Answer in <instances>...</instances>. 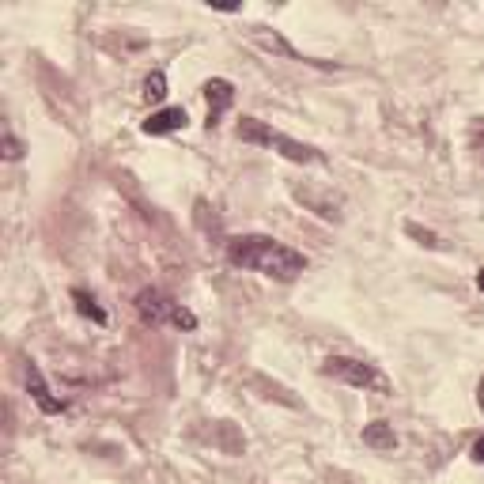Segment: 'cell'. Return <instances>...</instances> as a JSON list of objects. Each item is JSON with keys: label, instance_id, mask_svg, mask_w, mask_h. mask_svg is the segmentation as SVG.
Listing matches in <instances>:
<instances>
[{"label": "cell", "instance_id": "cell-1", "mask_svg": "<svg viewBox=\"0 0 484 484\" xmlns=\"http://www.w3.org/2000/svg\"><path fill=\"white\" fill-rule=\"evenodd\" d=\"M227 262L250 269V273H262L269 280H280V284H292L307 273V258L299 250L276 242L269 235H239L227 242Z\"/></svg>", "mask_w": 484, "mask_h": 484}, {"label": "cell", "instance_id": "cell-2", "mask_svg": "<svg viewBox=\"0 0 484 484\" xmlns=\"http://www.w3.org/2000/svg\"><path fill=\"white\" fill-rule=\"evenodd\" d=\"M239 140H246V144H262V148H276L284 160H292V163H322L325 156L318 148H311V144H299V140H292V137H284V133H276L273 125H265V121H258V118H242L239 121Z\"/></svg>", "mask_w": 484, "mask_h": 484}, {"label": "cell", "instance_id": "cell-3", "mask_svg": "<svg viewBox=\"0 0 484 484\" xmlns=\"http://www.w3.org/2000/svg\"><path fill=\"white\" fill-rule=\"evenodd\" d=\"M322 375H325V378H337V382H345V386H355V390L390 394V378L382 375L375 364L348 360V355H329V360L322 364Z\"/></svg>", "mask_w": 484, "mask_h": 484}, {"label": "cell", "instance_id": "cell-4", "mask_svg": "<svg viewBox=\"0 0 484 484\" xmlns=\"http://www.w3.org/2000/svg\"><path fill=\"white\" fill-rule=\"evenodd\" d=\"M178 307H182V303H170L160 288H144V292L137 295V314H140L144 325H167V322L174 325Z\"/></svg>", "mask_w": 484, "mask_h": 484}, {"label": "cell", "instance_id": "cell-5", "mask_svg": "<svg viewBox=\"0 0 484 484\" xmlns=\"http://www.w3.org/2000/svg\"><path fill=\"white\" fill-rule=\"evenodd\" d=\"M23 382H27V390H31V397H35V405H38L42 413H49V417L65 413V401H61V397H54V390L46 386V378H42V371H38V364H35V360L23 364Z\"/></svg>", "mask_w": 484, "mask_h": 484}, {"label": "cell", "instance_id": "cell-6", "mask_svg": "<svg viewBox=\"0 0 484 484\" xmlns=\"http://www.w3.org/2000/svg\"><path fill=\"white\" fill-rule=\"evenodd\" d=\"M250 38L258 42L262 49H269V54H280V57H288V61H303V65H318V68H337V65H329V61H314V57H303V54H295V49L280 38L276 31H269V27H250Z\"/></svg>", "mask_w": 484, "mask_h": 484}, {"label": "cell", "instance_id": "cell-7", "mask_svg": "<svg viewBox=\"0 0 484 484\" xmlns=\"http://www.w3.org/2000/svg\"><path fill=\"white\" fill-rule=\"evenodd\" d=\"M186 110L182 107H163V110H156L151 114L140 129L148 133V137H167V133H178V129H186Z\"/></svg>", "mask_w": 484, "mask_h": 484}, {"label": "cell", "instance_id": "cell-8", "mask_svg": "<svg viewBox=\"0 0 484 484\" xmlns=\"http://www.w3.org/2000/svg\"><path fill=\"white\" fill-rule=\"evenodd\" d=\"M201 91H205V98H209V129H216L220 118H223V110L235 103V88L227 84V80H209Z\"/></svg>", "mask_w": 484, "mask_h": 484}, {"label": "cell", "instance_id": "cell-9", "mask_svg": "<svg viewBox=\"0 0 484 484\" xmlns=\"http://www.w3.org/2000/svg\"><path fill=\"white\" fill-rule=\"evenodd\" d=\"M364 447H371L375 454H390L397 447V436H394V427L386 420H375L364 427Z\"/></svg>", "mask_w": 484, "mask_h": 484}, {"label": "cell", "instance_id": "cell-10", "mask_svg": "<svg viewBox=\"0 0 484 484\" xmlns=\"http://www.w3.org/2000/svg\"><path fill=\"white\" fill-rule=\"evenodd\" d=\"M72 303H76V311H80L84 318H91L95 325H107V311L98 307L91 292H84V288H72Z\"/></svg>", "mask_w": 484, "mask_h": 484}, {"label": "cell", "instance_id": "cell-11", "mask_svg": "<svg viewBox=\"0 0 484 484\" xmlns=\"http://www.w3.org/2000/svg\"><path fill=\"white\" fill-rule=\"evenodd\" d=\"M144 98H148V103H163V98H167V76L163 72H151L144 80Z\"/></svg>", "mask_w": 484, "mask_h": 484}, {"label": "cell", "instance_id": "cell-12", "mask_svg": "<svg viewBox=\"0 0 484 484\" xmlns=\"http://www.w3.org/2000/svg\"><path fill=\"white\" fill-rule=\"evenodd\" d=\"M19 156H23V144H19L12 133H5V160H8V163H15Z\"/></svg>", "mask_w": 484, "mask_h": 484}, {"label": "cell", "instance_id": "cell-13", "mask_svg": "<svg viewBox=\"0 0 484 484\" xmlns=\"http://www.w3.org/2000/svg\"><path fill=\"white\" fill-rule=\"evenodd\" d=\"M409 235L424 239V246H439V242H436V235H431V232H420V227H417V223H409Z\"/></svg>", "mask_w": 484, "mask_h": 484}, {"label": "cell", "instance_id": "cell-14", "mask_svg": "<svg viewBox=\"0 0 484 484\" xmlns=\"http://www.w3.org/2000/svg\"><path fill=\"white\" fill-rule=\"evenodd\" d=\"M469 458H473V462H477V466H484V436H480V439L473 443V450H469Z\"/></svg>", "mask_w": 484, "mask_h": 484}, {"label": "cell", "instance_id": "cell-15", "mask_svg": "<svg viewBox=\"0 0 484 484\" xmlns=\"http://www.w3.org/2000/svg\"><path fill=\"white\" fill-rule=\"evenodd\" d=\"M477 405H480V413H484V378H480V386H477Z\"/></svg>", "mask_w": 484, "mask_h": 484}, {"label": "cell", "instance_id": "cell-16", "mask_svg": "<svg viewBox=\"0 0 484 484\" xmlns=\"http://www.w3.org/2000/svg\"><path fill=\"white\" fill-rule=\"evenodd\" d=\"M477 288H480V292H484V269H480V273H477Z\"/></svg>", "mask_w": 484, "mask_h": 484}]
</instances>
